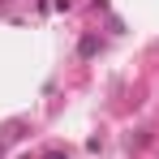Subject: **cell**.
<instances>
[{"mask_svg":"<svg viewBox=\"0 0 159 159\" xmlns=\"http://www.w3.org/2000/svg\"><path fill=\"white\" fill-rule=\"evenodd\" d=\"M78 52H82V56H95V52H99V39H82Z\"/></svg>","mask_w":159,"mask_h":159,"instance_id":"6da1fadb","label":"cell"},{"mask_svg":"<svg viewBox=\"0 0 159 159\" xmlns=\"http://www.w3.org/2000/svg\"><path fill=\"white\" fill-rule=\"evenodd\" d=\"M43 159H69V155H65V151H48Z\"/></svg>","mask_w":159,"mask_h":159,"instance_id":"7a4b0ae2","label":"cell"}]
</instances>
